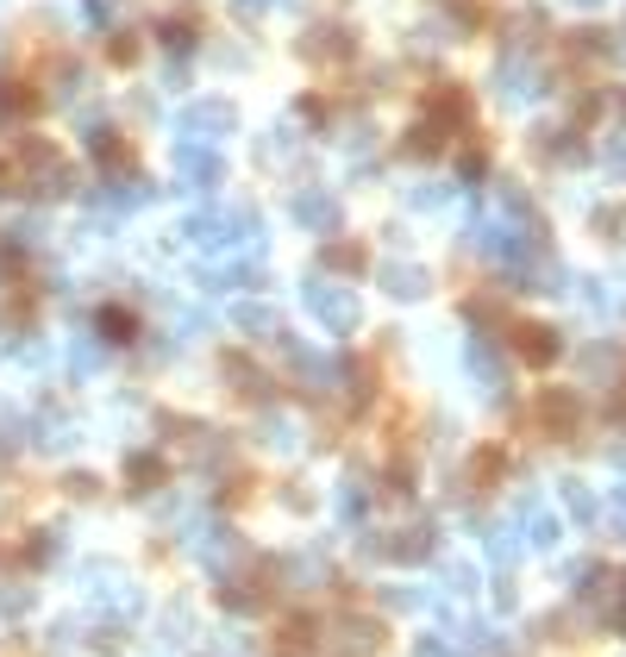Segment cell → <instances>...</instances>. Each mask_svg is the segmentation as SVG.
<instances>
[{
  "instance_id": "cell-2",
  "label": "cell",
  "mask_w": 626,
  "mask_h": 657,
  "mask_svg": "<svg viewBox=\"0 0 626 657\" xmlns=\"http://www.w3.org/2000/svg\"><path fill=\"white\" fill-rule=\"evenodd\" d=\"M607 513H614V520H621V526H626V488H621V495H614V507H607Z\"/></svg>"
},
{
  "instance_id": "cell-1",
  "label": "cell",
  "mask_w": 626,
  "mask_h": 657,
  "mask_svg": "<svg viewBox=\"0 0 626 657\" xmlns=\"http://www.w3.org/2000/svg\"><path fill=\"white\" fill-rule=\"evenodd\" d=\"M307 301L320 307V313L332 320V326H351V313H357V307H351V295H339V288H326V282H314V288H307Z\"/></svg>"
}]
</instances>
